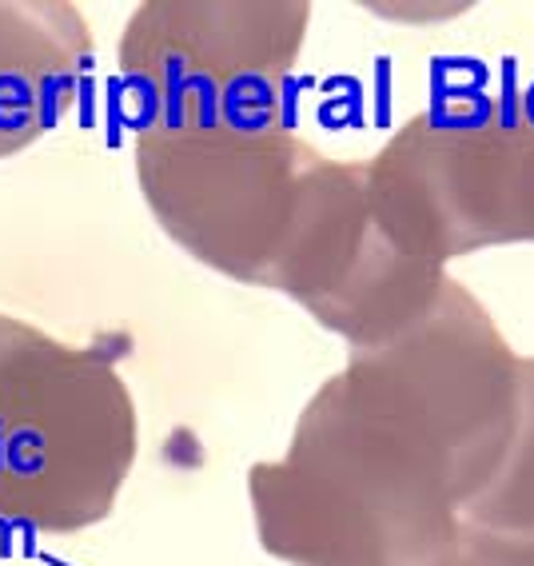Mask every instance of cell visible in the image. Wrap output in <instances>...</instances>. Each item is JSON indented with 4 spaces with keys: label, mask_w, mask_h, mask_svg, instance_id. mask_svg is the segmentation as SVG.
I'll list each match as a JSON object with an SVG mask.
<instances>
[{
    "label": "cell",
    "mask_w": 534,
    "mask_h": 566,
    "mask_svg": "<svg viewBox=\"0 0 534 566\" xmlns=\"http://www.w3.org/2000/svg\"><path fill=\"white\" fill-rule=\"evenodd\" d=\"M312 4L148 0L121 36V76L144 128L272 120L300 64Z\"/></svg>",
    "instance_id": "5"
},
{
    "label": "cell",
    "mask_w": 534,
    "mask_h": 566,
    "mask_svg": "<svg viewBox=\"0 0 534 566\" xmlns=\"http://www.w3.org/2000/svg\"><path fill=\"white\" fill-rule=\"evenodd\" d=\"M136 463V403L108 347L0 315V518L76 535L112 515Z\"/></svg>",
    "instance_id": "3"
},
{
    "label": "cell",
    "mask_w": 534,
    "mask_h": 566,
    "mask_svg": "<svg viewBox=\"0 0 534 566\" xmlns=\"http://www.w3.org/2000/svg\"><path fill=\"white\" fill-rule=\"evenodd\" d=\"M519 423V355L447 280L434 304L303 407L287 455L248 475L255 535L292 566H439L499 479Z\"/></svg>",
    "instance_id": "1"
},
{
    "label": "cell",
    "mask_w": 534,
    "mask_h": 566,
    "mask_svg": "<svg viewBox=\"0 0 534 566\" xmlns=\"http://www.w3.org/2000/svg\"><path fill=\"white\" fill-rule=\"evenodd\" d=\"M364 172L375 220L415 260L534 243V101L419 112Z\"/></svg>",
    "instance_id": "4"
},
{
    "label": "cell",
    "mask_w": 534,
    "mask_h": 566,
    "mask_svg": "<svg viewBox=\"0 0 534 566\" xmlns=\"http://www.w3.org/2000/svg\"><path fill=\"white\" fill-rule=\"evenodd\" d=\"M136 180L156 223L203 268L300 304L364 208V160H327L272 116L140 128Z\"/></svg>",
    "instance_id": "2"
},
{
    "label": "cell",
    "mask_w": 534,
    "mask_h": 566,
    "mask_svg": "<svg viewBox=\"0 0 534 566\" xmlns=\"http://www.w3.org/2000/svg\"><path fill=\"white\" fill-rule=\"evenodd\" d=\"M463 523L499 531L534 526V359H519V423L503 471L467 511Z\"/></svg>",
    "instance_id": "7"
},
{
    "label": "cell",
    "mask_w": 534,
    "mask_h": 566,
    "mask_svg": "<svg viewBox=\"0 0 534 566\" xmlns=\"http://www.w3.org/2000/svg\"><path fill=\"white\" fill-rule=\"evenodd\" d=\"M92 72V32L64 0H0V160L69 116Z\"/></svg>",
    "instance_id": "6"
},
{
    "label": "cell",
    "mask_w": 534,
    "mask_h": 566,
    "mask_svg": "<svg viewBox=\"0 0 534 566\" xmlns=\"http://www.w3.org/2000/svg\"><path fill=\"white\" fill-rule=\"evenodd\" d=\"M439 566H534V526L499 531L463 523V535Z\"/></svg>",
    "instance_id": "8"
}]
</instances>
